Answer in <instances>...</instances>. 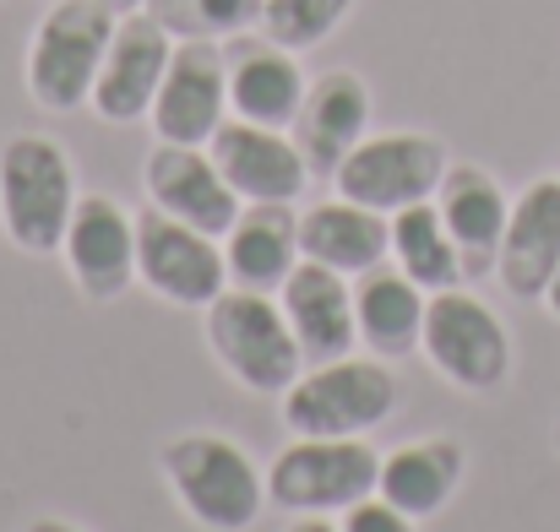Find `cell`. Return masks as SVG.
<instances>
[{
    "label": "cell",
    "instance_id": "ffe728a7",
    "mask_svg": "<svg viewBox=\"0 0 560 532\" xmlns=\"http://www.w3.org/2000/svg\"><path fill=\"white\" fill-rule=\"evenodd\" d=\"M300 212L294 201H245L223 234V267L234 288L278 294L300 267Z\"/></svg>",
    "mask_w": 560,
    "mask_h": 532
},
{
    "label": "cell",
    "instance_id": "5bb4252c",
    "mask_svg": "<svg viewBox=\"0 0 560 532\" xmlns=\"http://www.w3.org/2000/svg\"><path fill=\"white\" fill-rule=\"evenodd\" d=\"M142 190H148V206L180 217L190 228L223 239L229 223L240 217V196L229 190V179L218 175L212 153L207 147H180V142H153L148 158H142Z\"/></svg>",
    "mask_w": 560,
    "mask_h": 532
},
{
    "label": "cell",
    "instance_id": "f546056e",
    "mask_svg": "<svg viewBox=\"0 0 560 532\" xmlns=\"http://www.w3.org/2000/svg\"><path fill=\"white\" fill-rule=\"evenodd\" d=\"M539 305H545V310H550V316L560 321V272L550 277V288H545V299H539Z\"/></svg>",
    "mask_w": 560,
    "mask_h": 532
},
{
    "label": "cell",
    "instance_id": "7a4b0ae2",
    "mask_svg": "<svg viewBox=\"0 0 560 532\" xmlns=\"http://www.w3.org/2000/svg\"><path fill=\"white\" fill-rule=\"evenodd\" d=\"M77 196V164L55 137L16 131L0 142V234L22 256H60Z\"/></svg>",
    "mask_w": 560,
    "mask_h": 532
},
{
    "label": "cell",
    "instance_id": "cb8c5ba5",
    "mask_svg": "<svg viewBox=\"0 0 560 532\" xmlns=\"http://www.w3.org/2000/svg\"><path fill=\"white\" fill-rule=\"evenodd\" d=\"M392 267L408 272L424 294H441V288H457L468 283L463 277V256L435 212V201H413L402 212H392Z\"/></svg>",
    "mask_w": 560,
    "mask_h": 532
},
{
    "label": "cell",
    "instance_id": "4316f807",
    "mask_svg": "<svg viewBox=\"0 0 560 532\" xmlns=\"http://www.w3.org/2000/svg\"><path fill=\"white\" fill-rule=\"evenodd\" d=\"M338 528L343 532H419V522H413L408 511H397L392 500L365 495V500H354V506L338 517Z\"/></svg>",
    "mask_w": 560,
    "mask_h": 532
},
{
    "label": "cell",
    "instance_id": "9a60e30c",
    "mask_svg": "<svg viewBox=\"0 0 560 532\" xmlns=\"http://www.w3.org/2000/svg\"><path fill=\"white\" fill-rule=\"evenodd\" d=\"M556 272H560V175H539L512 196V217H506L501 256H495V283L512 299L539 305Z\"/></svg>",
    "mask_w": 560,
    "mask_h": 532
},
{
    "label": "cell",
    "instance_id": "6da1fadb",
    "mask_svg": "<svg viewBox=\"0 0 560 532\" xmlns=\"http://www.w3.org/2000/svg\"><path fill=\"white\" fill-rule=\"evenodd\" d=\"M159 473L201 532H250L267 511V473L250 462V451L229 435L190 429L164 440Z\"/></svg>",
    "mask_w": 560,
    "mask_h": 532
},
{
    "label": "cell",
    "instance_id": "52a82bcc",
    "mask_svg": "<svg viewBox=\"0 0 560 532\" xmlns=\"http://www.w3.org/2000/svg\"><path fill=\"white\" fill-rule=\"evenodd\" d=\"M419 354L430 358V369L446 386H457L468 397H490L512 380V332H506V321L495 316V305H485L463 283L430 294Z\"/></svg>",
    "mask_w": 560,
    "mask_h": 532
},
{
    "label": "cell",
    "instance_id": "2e32d148",
    "mask_svg": "<svg viewBox=\"0 0 560 532\" xmlns=\"http://www.w3.org/2000/svg\"><path fill=\"white\" fill-rule=\"evenodd\" d=\"M207 153H212L218 175L229 179V190L240 201H300L305 185L316 179L289 131L250 126V120H234V115L212 131Z\"/></svg>",
    "mask_w": 560,
    "mask_h": 532
},
{
    "label": "cell",
    "instance_id": "30bf717a",
    "mask_svg": "<svg viewBox=\"0 0 560 532\" xmlns=\"http://www.w3.org/2000/svg\"><path fill=\"white\" fill-rule=\"evenodd\" d=\"M170 55H175V38L164 33V22L153 11H126L109 33V49H104V66L93 76V98L88 109L104 120V126H137L153 115V98H159V82L170 71Z\"/></svg>",
    "mask_w": 560,
    "mask_h": 532
},
{
    "label": "cell",
    "instance_id": "7c38bea8",
    "mask_svg": "<svg viewBox=\"0 0 560 532\" xmlns=\"http://www.w3.org/2000/svg\"><path fill=\"white\" fill-rule=\"evenodd\" d=\"M229 120V82H223V44L207 38H180L170 55V71L153 98V137L180 142V147H207L212 131Z\"/></svg>",
    "mask_w": 560,
    "mask_h": 532
},
{
    "label": "cell",
    "instance_id": "ac0fdd59",
    "mask_svg": "<svg viewBox=\"0 0 560 532\" xmlns=\"http://www.w3.org/2000/svg\"><path fill=\"white\" fill-rule=\"evenodd\" d=\"M278 310L300 343L305 364H327V358L354 354L360 327H354V277L322 267V261H300L289 272V283L278 288Z\"/></svg>",
    "mask_w": 560,
    "mask_h": 532
},
{
    "label": "cell",
    "instance_id": "83f0119b",
    "mask_svg": "<svg viewBox=\"0 0 560 532\" xmlns=\"http://www.w3.org/2000/svg\"><path fill=\"white\" fill-rule=\"evenodd\" d=\"M283 532H343V528H338V517H294Z\"/></svg>",
    "mask_w": 560,
    "mask_h": 532
},
{
    "label": "cell",
    "instance_id": "8992f818",
    "mask_svg": "<svg viewBox=\"0 0 560 532\" xmlns=\"http://www.w3.org/2000/svg\"><path fill=\"white\" fill-rule=\"evenodd\" d=\"M381 451L371 435H289L267 468V500L289 517H343L375 495Z\"/></svg>",
    "mask_w": 560,
    "mask_h": 532
},
{
    "label": "cell",
    "instance_id": "8fae6325",
    "mask_svg": "<svg viewBox=\"0 0 560 532\" xmlns=\"http://www.w3.org/2000/svg\"><path fill=\"white\" fill-rule=\"evenodd\" d=\"M60 261L82 299L115 305L137 283V217L104 190L77 196V212L60 239Z\"/></svg>",
    "mask_w": 560,
    "mask_h": 532
},
{
    "label": "cell",
    "instance_id": "4dcf8cb0",
    "mask_svg": "<svg viewBox=\"0 0 560 532\" xmlns=\"http://www.w3.org/2000/svg\"><path fill=\"white\" fill-rule=\"evenodd\" d=\"M104 5H109V11H115V16H126V11H142V5H148V0H104Z\"/></svg>",
    "mask_w": 560,
    "mask_h": 532
},
{
    "label": "cell",
    "instance_id": "7402d4cb",
    "mask_svg": "<svg viewBox=\"0 0 560 532\" xmlns=\"http://www.w3.org/2000/svg\"><path fill=\"white\" fill-rule=\"evenodd\" d=\"M300 256L343 277H365L371 267L392 261V217L332 190L327 201L300 212Z\"/></svg>",
    "mask_w": 560,
    "mask_h": 532
},
{
    "label": "cell",
    "instance_id": "484cf974",
    "mask_svg": "<svg viewBox=\"0 0 560 532\" xmlns=\"http://www.w3.org/2000/svg\"><path fill=\"white\" fill-rule=\"evenodd\" d=\"M354 11V0H261V33L294 55L327 44L343 16Z\"/></svg>",
    "mask_w": 560,
    "mask_h": 532
},
{
    "label": "cell",
    "instance_id": "3957f363",
    "mask_svg": "<svg viewBox=\"0 0 560 532\" xmlns=\"http://www.w3.org/2000/svg\"><path fill=\"white\" fill-rule=\"evenodd\" d=\"M201 338H207V354L218 358V369L256 397H283L305 375V354L278 310V294L229 283L201 310Z\"/></svg>",
    "mask_w": 560,
    "mask_h": 532
},
{
    "label": "cell",
    "instance_id": "ba28073f",
    "mask_svg": "<svg viewBox=\"0 0 560 532\" xmlns=\"http://www.w3.org/2000/svg\"><path fill=\"white\" fill-rule=\"evenodd\" d=\"M452 169V153L430 131H375L365 137L332 175V190L371 206V212H402L413 201H430L435 185Z\"/></svg>",
    "mask_w": 560,
    "mask_h": 532
},
{
    "label": "cell",
    "instance_id": "e0dca14e",
    "mask_svg": "<svg viewBox=\"0 0 560 532\" xmlns=\"http://www.w3.org/2000/svg\"><path fill=\"white\" fill-rule=\"evenodd\" d=\"M311 175H338V164L371 137V87L360 71H322L305 87V104L289 126Z\"/></svg>",
    "mask_w": 560,
    "mask_h": 532
},
{
    "label": "cell",
    "instance_id": "603a6c76",
    "mask_svg": "<svg viewBox=\"0 0 560 532\" xmlns=\"http://www.w3.org/2000/svg\"><path fill=\"white\" fill-rule=\"evenodd\" d=\"M424 305L430 294L397 272V267H371L365 277H354V327L360 343L386 364H402L408 354H419V332H424Z\"/></svg>",
    "mask_w": 560,
    "mask_h": 532
},
{
    "label": "cell",
    "instance_id": "5b68a950",
    "mask_svg": "<svg viewBox=\"0 0 560 532\" xmlns=\"http://www.w3.org/2000/svg\"><path fill=\"white\" fill-rule=\"evenodd\" d=\"M402 402L397 369L375 354H343L305 364V375L278 397L289 435H371Z\"/></svg>",
    "mask_w": 560,
    "mask_h": 532
},
{
    "label": "cell",
    "instance_id": "277c9868",
    "mask_svg": "<svg viewBox=\"0 0 560 532\" xmlns=\"http://www.w3.org/2000/svg\"><path fill=\"white\" fill-rule=\"evenodd\" d=\"M115 11L104 0H49V11L33 22L27 55H22V82L27 98L49 115H77L93 98V76L104 66Z\"/></svg>",
    "mask_w": 560,
    "mask_h": 532
},
{
    "label": "cell",
    "instance_id": "44dd1931",
    "mask_svg": "<svg viewBox=\"0 0 560 532\" xmlns=\"http://www.w3.org/2000/svg\"><path fill=\"white\" fill-rule=\"evenodd\" d=\"M463 473H468L463 440L457 435H424V440H408V446L381 457L375 495L392 500L397 511H408L413 522H430V517H441L457 500Z\"/></svg>",
    "mask_w": 560,
    "mask_h": 532
},
{
    "label": "cell",
    "instance_id": "1f68e13d",
    "mask_svg": "<svg viewBox=\"0 0 560 532\" xmlns=\"http://www.w3.org/2000/svg\"><path fill=\"white\" fill-rule=\"evenodd\" d=\"M556 175H560V169H556Z\"/></svg>",
    "mask_w": 560,
    "mask_h": 532
},
{
    "label": "cell",
    "instance_id": "4fadbf2b",
    "mask_svg": "<svg viewBox=\"0 0 560 532\" xmlns=\"http://www.w3.org/2000/svg\"><path fill=\"white\" fill-rule=\"evenodd\" d=\"M223 82H229V115L250 120V126H272L289 131L300 104H305V71L300 55L272 44L261 27L256 33H234L223 44Z\"/></svg>",
    "mask_w": 560,
    "mask_h": 532
},
{
    "label": "cell",
    "instance_id": "f1b7e54d",
    "mask_svg": "<svg viewBox=\"0 0 560 532\" xmlns=\"http://www.w3.org/2000/svg\"><path fill=\"white\" fill-rule=\"evenodd\" d=\"M22 532H88V528H77L66 517H33V522H22Z\"/></svg>",
    "mask_w": 560,
    "mask_h": 532
},
{
    "label": "cell",
    "instance_id": "d4e9b609",
    "mask_svg": "<svg viewBox=\"0 0 560 532\" xmlns=\"http://www.w3.org/2000/svg\"><path fill=\"white\" fill-rule=\"evenodd\" d=\"M142 11H153L175 44L180 38L229 44L234 33L261 27V0H148Z\"/></svg>",
    "mask_w": 560,
    "mask_h": 532
},
{
    "label": "cell",
    "instance_id": "d6986e66",
    "mask_svg": "<svg viewBox=\"0 0 560 532\" xmlns=\"http://www.w3.org/2000/svg\"><path fill=\"white\" fill-rule=\"evenodd\" d=\"M435 212L463 256V277H495V256H501V234L512 217V196L501 190V179L479 164H452L446 179L435 185Z\"/></svg>",
    "mask_w": 560,
    "mask_h": 532
},
{
    "label": "cell",
    "instance_id": "9c48e42d",
    "mask_svg": "<svg viewBox=\"0 0 560 532\" xmlns=\"http://www.w3.org/2000/svg\"><path fill=\"white\" fill-rule=\"evenodd\" d=\"M137 283L175 310H207L229 288L223 239L190 228L159 206L137 212Z\"/></svg>",
    "mask_w": 560,
    "mask_h": 532
}]
</instances>
